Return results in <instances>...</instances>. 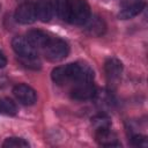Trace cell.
<instances>
[{"instance_id": "3", "label": "cell", "mask_w": 148, "mask_h": 148, "mask_svg": "<svg viewBox=\"0 0 148 148\" xmlns=\"http://www.w3.org/2000/svg\"><path fill=\"white\" fill-rule=\"evenodd\" d=\"M44 49H45L46 59L50 61H53V62L65 59L69 53L68 44L60 38L50 39V42L47 43V45Z\"/></svg>"}, {"instance_id": "19", "label": "cell", "mask_w": 148, "mask_h": 148, "mask_svg": "<svg viewBox=\"0 0 148 148\" xmlns=\"http://www.w3.org/2000/svg\"><path fill=\"white\" fill-rule=\"evenodd\" d=\"M6 65H7L6 56L3 54V52H2V51H0V68H3Z\"/></svg>"}, {"instance_id": "6", "label": "cell", "mask_w": 148, "mask_h": 148, "mask_svg": "<svg viewBox=\"0 0 148 148\" xmlns=\"http://www.w3.org/2000/svg\"><path fill=\"white\" fill-rule=\"evenodd\" d=\"M96 94V87L92 83V81H87V82H81L76 83L73 90L71 91V96L74 99L77 101H86L95 97Z\"/></svg>"}, {"instance_id": "16", "label": "cell", "mask_w": 148, "mask_h": 148, "mask_svg": "<svg viewBox=\"0 0 148 148\" xmlns=\"http://www.w3.org/2000/svg\"><path fill=\"white\" fill-rule=\"evenodd\" d=\"M92 126L95 127V131H99V130H104V128H110L111 126V121L110 118L104 114V113H99L97 116H95L91 119Z\"/></svg>"}, {"instance_id": "5", "label": "cell", "mask_w": 148, "mask_h": 148, "mask_svg": "<svg viewBox=\"0 0 148 148\" xmlns=\"http://www.w3.org/2000/svg\"><path fill=\"white\" fill-rule=\"evenodd\" d=\"M104 72H105V76H106L109 84L116 86L119 82V80L121 77V73H123L121 61L117 58L108 59L104 64Z\"/></svg>"}, {"instance_id": "8", "label": "cell", "mask_w": 148, "mask_h": 148, "mask_svg": "<svg viewBox=\"0 0 148 148\" xmlns=\"http://www.w3.org/2000/svg\"><path fill=\"white\" fill-rule=\"evenodd\" d=\"M36 12L35 5L30 2H24L16 8L15 20L21 24H31L36 21Z\"/></svg>"}, {"instance_id": "4", "label": "cell", "mask_w": 148, "mask_h": 148, "mask_svg": "<svg viewBox=\"0 0 148 148\" xmlns=\"http://www.w3.org/2000/svg\"><path fill=\"white\" fill-rule=\"evenodd\" d=\"M12 46L20 59H37L36 47H34L27 38L14 37L12 40Z\"/></svg>"}, {"instance_id": "14", "label": "cell", "mask_w": 148, "mask_h": 148, "mask_svg": "<svg viewBox=\"0 0 148 148\" xmlns=\"http://www.w3.org/2000/svg\"><path fill=\"white\" fill-rule=\"evenodd\" d=\"M53 8L59 18L68 21L69 16V0H54Z\"/></svg>"}, {"instance_id": "10", "label": "cell", "mask_w": 148, "mask_h": 148, "mask_svg": "<svg viewBox=\"0 0 148 148\" xmlns=\"http://www.w3.org/2000/svg\"><path fill=\"white\" fill-rule=\"evenodd\" d=\"M36 17L42 22H49L53 16V2L52 0H37L35 5Z\"/></svg>"}, {"instance_id": "12", "label": "cell", "mask_w": 148, "mask_h": 148, "mask_svg": "<svg viewBox=\"0 0 148 148\" xmlns=\"http://www.w3.org/2000/svg\"><path fill=\"white\" fill-rule=\"evenodd\" d=\"M27 39L34 47H45L51 38L40 30H30L27 34Z\"/></svg>"}, {"instance_id": "11", "label": "cell", "mask_w": 148, "mask_h": 148, "mask_svg": "<svg viewBox=\"0 0 148 148\" xmlns=\"http://www.w3.org/2000/svg\"><path fill=\"white\" fill-rule=\"evenodd\" d=\"M95 138H96V141H97L101 146H104V147L120 146V143L118 142L117 135H116L110 128H104V130L96 131Z\"/></svg>"}, {"instance_id": "9", "label": "cell", "mask_w": 148, "mask_h": 148, "mask_svg": "<svg viewBox=\"0 0 148 148\" xmlns=\"http://www.w3.org/2000/svg\"><path fill=\"white\" fill-rule=\"evenodd\" d=\"M84 30L91 37H99L104 35L106 30V24L102 17L94 15V16H90L84 23Z\"/></svg>"}, {"instance_id": "18", "label": "cell", "mask_w": 148, "mask_h": 148, "mask_svg": "<svg viewBox=\"0 0 148 148\" xmlns=\"http://www.w3.org/2000/svg\"><path fill=\"white\" fill-rule=\"evenodd\" d=\"M132 145L133 146H136V147H147L148 146V141H147V138L145 135H134L132 136Z\"/></svg>"}, {"instance_id": "15", "label": "cell", "mask_w": 148, "mask_h": 148, "mask_svg": "<svg viewBox=\"0 0 148 148\" xmlns=\"http://www.w3.org/2000/svg\"><path fill=\"white\" fill-rule=\"evenodd\" d=\"M17 109L15 103L6 97L0 98V114H6V116H14L16 113Z\"/></svg>"}, {"instance_id": "13", "label": "cell", "mask_w": 148, "mask_h": 148, "mask_svg": "<svg viewBox=\"0 0 148 148\" xmlns=\"http://www.w3.org/2000/svg\"><path fill=\"white\" fill-rule=\"evenodd\" d=\"M145 7V2L141 1V2H138V3H134V5H130V6H125L121 8L120 13L118 14V17L121 18V20H128V18H132L134 16H136Z\"/></svg>"}, {"instance_id": "1", "label": "cell", "mask_w": 148, "mask_h": 148, "mask_svg": "<svg viewBox=\"0 0 148 148\" xmlns=\"http://www.w3.org/2000/svg\"><path fill=\"white\" fill-rule=\"evenodd\" d=\"M52 80L58 86H64L69 82L73 83H81L87 81H92L94 79V72L92 69L86 65L80 62H73L68 64L66 66H59L56 67L52 71Z\"/></svg>"}, {"instance_id": "2", "label": "cell", "mask_w": 148, "mask_h": 148, "mask_svg": "<svg viewBox=\"0 0 148 148\" xmlns=\"http://www.w3.org/2000/svg\"><path fill=\"white\" fill-rule=\"evenodd\" d=\"M90 17V7L86 0H69L68 22L73 24H84Z\"/></svg>"}, {"instance_id": "20", "label": "cell", "mask_w": 148, "mask_h": 148, "mask_svg": "<svg viewBox=\"0 0 148 148\" xmlns=\"http://www.w3.org/2000/svg\"><path fill=\"white\" fill-rule=\"evenodd\" d=\"M143 0H125L123 3H121V7H125V6H130V5H134V3H138V2H141Z\"/></svg>"}, {"instance_id": "7", "label": "cell", "mask_w": 148, "mask_h": 148, "mask_svg": "<svg viewBox=\"0 0 148 148\" xmlns=\"http://www.w3.org/2000/svg\"><path fill=\"white\" fill-rule=\"evenodd\" d=\"M13 92H14L15 97L17 98V101L23 105H32V104H35V102L37 99L36 91L31 87H29L28 84H24V83L15 86L13 89Z\"/></svg>"}, {"instance_id": "17", "label": "cell", "mask_w": 148, "mask_h": 148, "mask_svg": "<svg viewBox=\"0 0 148 148\" xmlns=\"http://www.w3.org/2000/svg\"><path fill=\"white\" fill-rule=\"evenodd\" d=\"M3 147H29V143L22 138H8L2 143Z\"/></svg>"}]
</instances>
